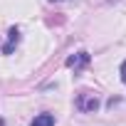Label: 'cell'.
<instances>
[{"mask_svg": "<svg viewBox=\"0 0 126 126\" xmlns=\"http://www.w3.org/2000/svg\"><path fill=\"white\" fill-rule=\"evenodd\" d=\"M74 106H77L82 114H94V111L99 109V96H96V94H92V92H82V94L77 96Z\"/></svg>", "mask_w": 126, "mask_h": 126, "instance_id": "cell-1", "label": "cell"}, {"mask_svg": "<svg viewBox=\"0 0 126 126\" xmlns=\"http://www.w3.org/2000/svg\"><path fill=\"white\" fill-rule=\"evenodd\" d=\"M87 64H89V52H77L67 59V67H72V69H82Z\"/></svg>", "mask_w": 126, "mask_h": 126, "instance_id": "cell-2", "label": "cell"}, {"mask_svg": "<svg viewBox=\"0 0 126 126\" xmlns=\"http://www.w3.org/2000/svg\"><path fill=\"white\" fill-rule=\"evenodd\" d=\"M17 40H20V30H17V27H13V30L8 32V42L3 45V54H10V52H13V47L17 45Z\"/></svg>", "mask_w": 126, "mask_h": 126, "instance_id": "cell-3", "label": "cell"}, {"mask_svg": "<svg viewBox=\"0 0 126 126\" xmlns=\"http://www.w3.org/2000/svg\"><path fill=\"white\" fill-rule=\"evenodd\" d=\"M30 126H54V116L52 114H37Z\"/></svg>", "mask_w": 126, "mask_h": 126, "instance_id": "cell-4", "label": "cell"}, {"mask_svg": "<svg viewBox=\"0 0 126 126\" xmlns=\"http://www.w3.org/2000/svg\"><path fill=\"white\" fill-rule=\"evenodd\" d=\"M121 82L126 84V62H121Z\"/></svg>", "mask_w": 126, "mask_h": 126, "instance_id": "cell-5", "label": "cell"}, {"mask_svg": "<svg viewBox=\"0 0 126 126\" xmlns=\"http://www.w3.org/2000/svg\"><path fill=\"white\" fill-rule=\"evenodd\" d=\"M49 3H62V0H49Z\"/></svg>", "mask_w": 126, "mask_h": 126, "instance_id": "cell-6", "label": "cell"}]
</instances>
